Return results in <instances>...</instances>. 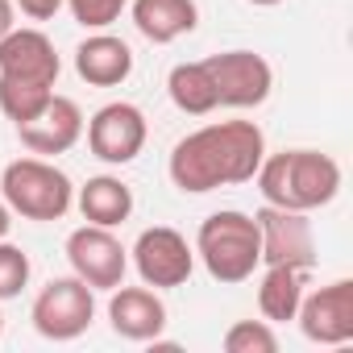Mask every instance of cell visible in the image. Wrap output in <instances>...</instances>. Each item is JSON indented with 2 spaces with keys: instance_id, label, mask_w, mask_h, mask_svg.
Instances as JSON below:
<instances>
[{
  "instance_id": "6da1fadb",
  "label": "cell",
  "mask_w": 353,
  "mask_h": 353,
  "mask_svg": "<svg viewBox=\"0 0 353 353\" xmlns=\"http://www.w3.org/2000/svg\"><path fill=\"white\" fill-rule=\"evenodd\" d=\"M262 158H266V133L254 121H216L174 141L166 170L179 192L204 196L229 183H250Z\"/></svg>"
},
{
  "instance_id": "7a4b0ae2",
  "label": "cell",
  "mask_w": 353,
  "mask_h": 353,
  "mask_svg": "<svg viewBox=\"0 0 353 353\" xmlns=\"http://www.w3.org/2000/svg\"><path fill=\"white\" fill-rule=\"evenodd\" d=\"M258 192L274 208H295V212H316L336 200L341 192V166L332 154L320 150H283L262 158L258 166Z\"/></svg>"
},
{
  "instance_id": "3957f363",
  "label": "cell",
  "mask_w": 353,
  "mask_h": 353,
  "mask_svg": "<svg viewBox=\"0 0 353 353\" xmlns=\"http://www.w3.org/2000/svg\"><path fill=\"white\" fill-rule=\"evenodd\" d=\"M196 258L204 262V270L225 283L237 287L245 279H254V270L262 266V237H258V221L250 212L237 208H221L212 212L200 233H196Z\"/></svg>"
},
{
  "instance_id": "277c9868",
  "label": "cell",
  "mask_w": 353,
  "mask_h": 353,
  "mask_svg": "<svg viewBox=\"0 0 353 353\" xmlns=\"http://www.w3.org/2000/svg\"><path fill=\"white\" fill-rule=\"evenodd\" d=\"M0 200L26 221H63L75 204V188L54 162L17 158L0 174Z\"/></svg>"
},
{
  "instance_id": "5b68a950",
  "label": "cell",
  "mask_w": 353,
  "mask_h": 353,
  "mask_svg": "<svg viewBox=\"0 0 353 353\" xmlns=\"http://www.w3.org/2000/svg\"><path fill=\"white\" fill-rule=\"evenodd\" d=\"M92 316H96V291L83 279H75V274L71 279H50L38 291L34 312H30L34 328L46 341H75V336H83Z\"/></svg>"
},
{
  "instance_id": "8992f818",
  "label": "cell",
  "mask_w": 353,
  "mask_h": 353,
  "mask_svg": "<svg viewBox=\"0 0 353 353\" xmlns=\"http://www.w3.org/2000/svg\"><path fill=\"white\" fill-rule=\"evenodd\" d=\"M133 266L141 274L145 287L154 291H166V287H183L196 270V250L188 245V237L170 225H154V229H141L137 241H133Z\"/></svg>"
},
{
  "instance_id": "52a82bcc",
  "label": "cell",
  "mask_w": 353,
  "mask_h": 353,
  "mask_svg": "<svg viewBox=\"0 0 353 353\" xmlns=\"http://www.w3.org/2000/svg\"><path fill=\"white\" fill-rule=\"evenodd\" d=\"M67 262L75 270V279H83L92 291H112L125 283L129 270V250L121 245V237L104 225H79L67 237Z\"/></svg>"
},
{
  "instance_id": "ba28073f",
  "label": "cell",
  "mask_w": 353,
  "mask_h": 353,
  "mask_svg": "<svg viewBox=\"0 0 353 353\" xmlns=\"http://www.w3.org/2000/svg\"><path fill=\"white\" fill-rule=\"evenodd\" d=\"M254 221H258V237H262V266H295V270L316 266V237H312L307 212L262 204L254 212Z\"/></svg>"
},
{
  "instance_id": "9c48e42d",
  "label": "cell",
  "mask_w": 353,
  "mask_h": 353,
  "mask_svg": "<svg viewBox=\"0 0 353 353\" xmlns=\"http://www.w3.org/2000/svg\"><path fill=\"white\" fill-rule=\"evenodd\" d=\"M204 63L212 71L221 108H258V104L270 100L274 71H270V63L262 54H254V50H225V54H212Z\"/></svg>"
},
{
  "instance_id": "30bf717a",
  "label": "cell",
  "mask_w": 353,
  "mask_h": 353,
  "mask_svg": "<svg viewBox=\"0 0 353 353\" xmlns=\"http://www.w3.org/2000/svg\"><path fill=\"white\" fill-rule=\"evenodd\" d=\"M145 112L129 100H112L88 121V150L108 166H125L145 150Z\"/></svg>"
},
{
  "instance_id": "8fae6325",
  "label": "cell",
  "mask_w": 353,
  "mask_h": 353,
  "mask_svg": "<svg viewBox=\"0 0 353 353\" xmlns=\"http://www.w3.org/2000/svg\"><path fill=\"white\" fill-rule=\"evenodd\" d=\"M299 332L316 345H349L353 341V279H336L320 291H303L299 299Z\"/></svg>"
},
{
  "instance_id": "7c38bea8",
  "label": "cell",
  "mask_w": 353,
  "mask_h": 353,
  "mask_svg": "<svg viewBox=\"0 0 353 353\" xmlns=\"http://www.w3.org/2000/svg\"><path fill=\"white\" fill-rule=\"evenodd\" d=\"M63 59L54 42L42 30H9L0 38V75L5 79H26V83H59Z\"/></svg>"
},
{
  "instance_id": "4fadbf2b",
  "label": "cell",
  "mask_w": 353,
  "mask_h": 353,
  "mask_svg": "<svg viewBox=\"0 0 353 353\" xmlns=\"http://www.w3.org/2000/svg\"><path fill=\"white\" fill-rule=\"evenodd\" d=\"M17 137H21V145L30 150V154H42V158H54V154H67L79 137H83V112H79V104L71 100V96H50V104L34 117V121H26V125H17Z\"/></svg>"
},
{
  "instance_id": "5bb4252c",
  "label": "cell",
  "mask_w": 353,
  "mask_h": 353,
  "mask_svg": "<svg viewBox=\"0 0 353 353\" xmlns=\"http://www.w3.org/2000/svg\"><path fill=\"white\" fill-rule=\"evenodd\" d=\"M108 324L125 341H158V332L166 328V303L150 287L121 283L112 287V299H108Z\"/></svg>"
},
{
  "instance_id": "9a60e30c",
  "label": "cell",
  "mask_w": 353,
  "mask_h": 353,
  "mask_svg": "<svg viewBox=\"0 0 353 353\" xmlns=\"http://www.w3.org/2000/svg\"><path fill=\"white\" fill-rule=\"evenodd\" d=\"M75 75L92 88H121L133 75V50L121 38L96 30L75 46Z\"/></svg>"
},
{
  "instance_id": "2e32d148",
  "label": "cell",
  "mask_w": 353,
  "mask_h": 353,
  "mask_svg": "<svg viewBox=\"0 0 353 353\" xmlns=\"http://www.w3.org/2000/svg\"><path fill=\"white\" fill-rule=\"evenodd\" d=\"M133 26L145 42L166 46L200 26L196 0H133Z\"/></svg>"
},
{
  "instance_id": "e0dca14e",
  "label": "cell",
  "mask_w": 353,
  "mask_h": 353,
  "mask_svg": "<svg viewBox=\"0 0 353 353\" xmlns=\"http://www.w3.org/2000/svg\"><path fill=\"white\" fill-rule=\"evenodd\" d=\"M75 204H79L88 225H104V229H117L133 216V192L117 174H96V179H88L75 192Z\"/></svg>"
},
{
  "instance_id": "ac0fdd59",
  "label": "cell",
  "mask_w": 353,
  "mask_h": 353,
  "mask_svg": "<svg viewBox=\"0 0 353 353\" xmlns=\"http://www.w3.org/2000/svg\"><path fill=\"white\" fill-rule=\"evenodd\" d=\"M166 96H170L174 108L188 112V117H208L212 108H221L208 63H179V67H170V75H166Z\"/></svg>"
},
{
  "instance_id": "d6986e66",
  "label": "cell",
  "mask_w": 353,
  "mask_h": 353,
  "mask_svg": "<svg viewBox=\"0 0 353 353\" xmlns=\"http://www.w3.org/2000/svg\"><path fill=\"white\" fill-rule=\"evenodd\" d=\"M303 279H307V270H295V266H266V274H262V283H258V312H262V320H270V324L295 320L299 299H303Z\"/></svg>"
},
{
  "instance_id": "ffe728a7",
  "label": "cell",
  "mask_w": 353,
  "mask_h": 353,
  "mask_svg": "<svg viewBox=\"0 0 353 353\" xmlns=\"http://www.w3.org/2000/svg\"><path fill=\"white\" fill-rule=\"evenodd\" d=\"M50 96H54L50 83H26V79H5L0 75V112H5L13 125L34 121L50 104Z\"/></svg>"
},
{
  "instance_id": "44dd1931",
  "label": "cell",
  "mask_w": 353,
  "mask_h": 353,
  "mask_svg": "<svg viewBox=\"0 0 353 353\" xmlns=\"http://www.w3.org/2000/svg\"><path fill=\"white\" fill-rule=\"evenodd\" d=\"M279 336L270 328V320H237L225 332V353H274Z\"/></svg>"
},
{
  "instance_id": "7402d4cb",
  "label": "cell",
  "mask_w": 353,
  "mask_h": 353,
  "mask_svg": "<svg viewBox=\"0 0 353 353\" xmlns=\"http://www.w3.org/2000/svg\"><path fill=\"white\" fill-rule=\"evenodd\" d=\"M30 254L13 241H0V299H13L30 283Z\"/></svg>"
},
{
  "instance_id": "603a6c76",
  "label": "cell",
  "mask_w": 353,
  "mask_h": 353,
  "mask_svg": "<svg viewBox=\"0 0 353 353\" xmlns=\"http://www.w3.org/2000/svg\"><path fill=\"white\" fill-rule=\"evenodd\" d=\"M67 9L83 30H108L125 13V0H67Z\"/></svg>"
},
{
  "instance_id": "cb8c5ba5",
  "label": "cell",
  "mask_w": 353,
  "mask_h": 353,
  "mask_svg": "<svg viewBox=\"0 0 353 353\" xmlns=\"http://www.w3.org/2000/svg\"><path fill=\"white\" fill-rule=\"evenodd\" d=\"M63 5H67V0H17V9H21L30 21H50Z\"/></svg>"
},
{
  "instance_id": "d4e9b609",
  "label": "cell",
  "mask_w": 353,
  "mask_h": 353,
  "mask_svg": "<svg viewBox=\"0 0 353 353\" xmlns=\"http://www.w3.org/2000/svg\"><path fill=\"white\" fill-rule=\"evenodd\" d=\"M13 26H17V21H13V0H0V38H5Z\"/></svg>"
},
{
  "instance_id": "484cf974",
  "label": "cell",
  "mask_w": 353,
  "mask_h": 353,
  "mask_svg": "<svg viewBox=\"0 0 353 353\" xmlns=\"http://www.w3.org/2000/svg\"><path fill=\"white\" fill-rule=\"evenodd\" d=\"M9 229H13V208H9L5 200H0V241L9 237Z\"/></svg>"
},
{
  "instance_id": "4316f807",
  "label": "cell",
  "mask_w": 353,
  "mask_h": 353,
  "mask_svg": "<svg viewBox=\"0 0 353 353\" xmlns=\"http://www.w3.org/2000/svg\"><path fill=\"white\" fill-rule=\"evenodd\" d=\"M250 5H262V9H270V5H283V0H250Z\"/></svg>"
},
{
  "instance_id": "83f0119b",
  "label": "cell",
  "mask_w": 353,
  "mask_h": 353,
  "mask_svg": "<svg viewBox=\"0 0 353 353\" xmlns=\"http://www.w3.org/2000/svg\"><path fill=\"white\" fill-rule=\"evenodd\" d=\"M0 332H5V312H0Z\"/></svg>"
}]
</instances>
